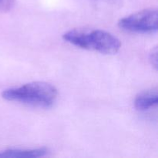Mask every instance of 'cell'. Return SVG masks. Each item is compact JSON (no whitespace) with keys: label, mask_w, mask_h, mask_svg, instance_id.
I'll use <instances>...</instances> for the list:
<instances>
[{"label":"cell","mask_w":158,"mask_h":158,"mask_svg":"<svg viewBox=\"0 0 158 158\" xmlns=\"http://www.w3.org/2000/svg\"><path fill=\"white\" fill-rule=\"evenodd\" d=\"M63 39L80 49L106 55L116 54L121 47V43L115 35L102 29H71L63 34Z\"/></svg>","instance_id":"6da1fadb"},{"label":"cell","mask_w":158,"mask_h":158,"mask_svg":"<svg viewBox=\"0 0 158 158\" xmlns=\"http://www.w3.org/2000/svg\"><path fill=\"white\" fill-rule=\"evenodd\" d=\"M58 91L52 84L46 82H32L17 87L5 89L3 99L31 106L49 107L56 100Z\"/></svg>","instance_id":"7a4b0ae2"},{"label":"cell","mask_w":158,"mask_h":158,"mask_svg":"<svg viewBox=\"0 0 158 158\" xmlns=\"http://www.w3.org/2000/svg\"><path fill=\"white\" fill-rule=\"evenodd\" d=\"M156 9H147L120 19L118 26L123 30L137 33H153L157 30Z\"/></svg>","instance_id":"3957f363"},{"label":"cell","mask_w":158,"mask_h":158,"mask_svg":"<svg viewBox=\"0 0 158 158\" xmlns=\"http://www.w3.org/2000/svg\"><path fill=\"white\" fill-rule=\"evenodd\" d=\"M157 88H151L143 91L136 97L134 100V106L139 111H146L157 106Z\"/></svg>","instance_id":"277c9868"},{"label":"cell","mask_w":158,"mask_h":158,"mask_svg":"<svg viewBox=\"0 0 158 158\" xmlns=\"http://www.w3.org/2000/svg\"><path fill=\"white\" fill-rule=\"evenodd\" d=\"M49 154V150L46 148L34 149H7L0 151V157L30 158L44 157Z\"/></svg>","instance_id":"5b68a950"},{"label":"cell","mask_w":158,"mask_h":158,"mask_svg":"<svg viewBox=\"0 0 158 158\" xmlns=\"http://www.w3.org/2000/svg\"><path fill=\"white\" fill-rule=\"evenodd\" d=\"M15 0H0V12H7L14 6Z\"/></svg>","instance_id":"8992f818"},{"label":"cell","mask_w":158,"mask_h":158,"mask_svg":"<svg viewBox=\"0 0 158 158\" xmlns=\"http://www.w3.org/2000/svg\"><path fill=\"white\" fill-rule=\"evenodd\" d=\"M149 60L151 61V65L154 67V69H157V48L154 47V49L151 50V53H150Z\"/></svg>","instance_id":"52a82bcc"},{"label":"cell","mask_w":158,"mask_h":158,"mask_svg":"<svg viewBox=\"0 0 158 158\" xmlns=\"http://www.w3.org/2000/svg\"><path fill=\"white\" fill-rule=\"evenodd\" d=\"M94 1H98L100 2H106L107 4H112V5H117L120 4L121 0H94Z\"/></svg>","instance_id":"ba28073f"}]
</instances>
